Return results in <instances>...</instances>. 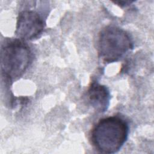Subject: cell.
<instances>
[{
  "label": "cell",
  "mask_w": 154,
  "mask_h": 154,
  "mask_svg": "<svg viewBox=\"0 0 154 154\" xmlns=\"http://www.w3.org/2000/svg\"><path fill=\"white\" fill-rule=\"evenodd\" d=\"M87 96L90 105L99 112H105L110 102L108 88L97 81L92 82L87 90Z\"/></svg>",
  "instance_id": "5b68a950"
},
{
  "label": "cell",
  "mask_w": 154,
  "mask_h": 154,
  "mask_svg": "<svg viewBox=\"0 0 154 154\" xmlns=\"http://www.w3.org/2000/svg\"><path fill=\"white\" fill-rule=\"evenodd\" d=\"M32 52L25 40L20 38L7 39L1 49L2 76L12 82L23 75L31 63Z\"/></svg>",
  "instance_id": "7a4b0ae2"
},
{
  "label": "cell",
  "mask_w": 154,
  "mask_h": 154,
  "mask_svg": "<svg viewBox=\"0 0 154 154\" xmlns=\"http://www.w3.org/2000/svg\"><path fill=\"white\" fill-rule=\"evenodd\" d=\"M133 48L134 42L130 35L118 26H105L99 33L98 54L105 63L119 61Z\"/></svg>",
  "instance_id": "3957f363"
},
{
  "label": "cell",
  "mask_w": 154,
  "mask_h": 154,
  "mask_svg": "<svg viewBox=\"0 0 154 154\" xmlns=\"http://www.w3.org/2000/svg\"><path fill=\"white\" fill-rule=\"evenodd\" d=\"M134 1H114L113 2L114 4H118V5L120 6V7H125L126 6L128 5H129V4L133 2Z\"/></svg>",
  "instance_id": "8992f818"
},
{
  "label": "cell",
  "mask_w": 154,
  "mask_h": 154,
  "mask_svg": "<svg viewBox=\"0 0 154 154\" xmlns=\"http://www.w3.org/2000/svg\"><path fill=\"white\" fill-rule=\"evenodd\" d=\"M45 25L43 16L38 11L23 10L19 13L15 33L20 39L32 40L42 35Z\"/></svg>",
  "instance_id": "277c9868"
},
{
  "label": "cell",
  "mask_w": 154,
  "mask_h": 154,
  "mask_svg": "<svg viewBox=\"0 0 154 154\" xmlns=\"http://www.w3.org/2000/svg\"><path fill=\"white\" fill-rule=\"evenodd\" d=\"M129 129L126 121L119 116L101 119L91 130V143L100 153H115L127 140Z\"/></svg>",
  "instance_id": "6da1fadb"
}]
</instances>
